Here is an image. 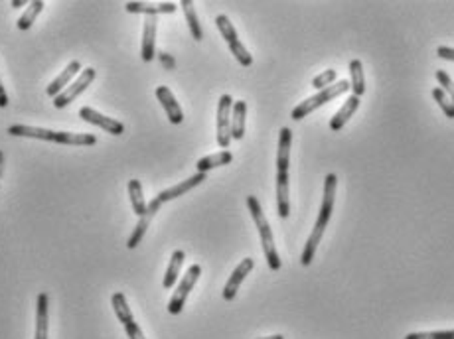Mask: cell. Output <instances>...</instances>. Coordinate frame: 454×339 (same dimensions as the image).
Segmentation results:
<instances>
[{"label": "cell", "mask_w": 454, "mask_h": 339, "mask_svg": "<svg viewBox=\"0 0 454 339\" xmlns=\"http://www.w3.org/2000/svg\"><path fill=\"white\" fill-rule=\"evenodd\" d=\"M336 184H338V177L336 174H328L324 180V195H322V205H320V213H318L316 223H314V229L310 233L308 241L304 244L303 257H301V264L308 267L312 262V258L316 255L318 243L322 241V235L328 227L332 219V211H334V200H336Z\"/></svg>", "instance_id": "cell-1"}, {"label": "cell", "mask_w": 454, "mask_h": 339, "mask_svg": "<svg viewBox=\"0 0 454 339\" xmlns=\"http://www.w3.org/2000/svg\"><path fill=\"white\" fill-rule=\"evenodd\" d=\"M247 207L251 211V217L257 225V231H259V237H261V244H263V253H265V258H267V264L271 271H278L281 269V258H278V253H276L275 241H273V231L269 227V221L263 213V207L259 204V200L255 195H247Z\"/></svg>", "instance_id": "cell-2"}, {"label": "cell", "mask_w": 454, "mask_h": 339, "mask_svg": "<svg viewBox=\"0 0 454 339\" xmlns=\"http://www.w3.org/2000/svg\"><path fill=\"white\" fill-rule=\"evenodd\" d=\"M350 89V83L346 81V79H342V81H336L334 85H330V87H326V89H322V91H318L316 95L308 97L306 101H303L301 105H296L294 109H292V119L294 121H301V119H304V117H308L312 110L320 109L322 105H326L328 101H332V99H336V97L344 95L346 91Z\"/></svg>", "instance_id": "cell-3"}, {"label": "cell", "mask_w": 454, "mask_h": 339, "mask_svg": "<svg viewBox=\"0 0 454 339\" xmlns=\"http://www.w3.org/2000/svg\"><path fill=\"white\" fill-rule=\"evenodd\" d=\"M216 26H218V30L221 32L223 40L227 41V46H229L231 54L235 55V59H237L243 68H249V66L253 64V57H251V54L247 52V48L237 38V32H235L234 24L229 22V18L220 14V16L216 18Z\"/></svg>", "instance_id": "cell-4"}, {"label": "cell", "mask_w": 454, "mask_h": 339, "mask_svg": "<svg viewBox=\"0 0 454 339\" xmlns=\"http://www.w3.org/2000/svg\"><path fill=\"white\" fill-rule=\"evenodd\" d=\"M200 274H202V267H200V264H192V267L186 271L182 282H180L178 288L174 290V296L168 302V312L172 313V316H178V313L184 310V304H186V300H188V294H190V290H192L196 282H198Z\"/></svg>", "instance_id": "cell-5"}, {"label": "cell", "mask_w": 454, "mask_h": 339, "mask_svg": "<svg viewBox=\"0 0 454 339\" xmlns=\"http://www.w3.org/2000/svg\"><path fill=\"white\" fill-rule=\"evenodd\" d=\"M97 71L93 68H85L82 69V73L77 75V79L69 85L68 89H64L59 95L55 97L54 99V107L55 109H64V107H68L69 103H73L77 97L82 95L83 91L93 83V79H95Z\"/></svg>", "instance_id": "cell-6"}, {"label": "cell", "mask_w": 454, "mask_h": 339, "mask_svg": "<svg viewBox=\"0 0 454 339\" xmlns=\"http://www.w3.org/2000/svg\"><path fill=\"white\" fill-rule=\"evenodd\" d=\"M231 109H234L231 95H221L220 103H218V144H220V148H227L231 142Z\"/></svg>", "instance_id": "cell-7"}, {"label": "cell", "mask_w": 454, "mask_h": 339, "mask_svg": "<svg viewBox=\"0 0 454 339\" xmlns=\"http://www.w3.org/2000/svg\"><path fill=\"white\" fill-rule=\"evenodd\" d=\"M79 117L83 121L89 122V124H95L99 128H103L105 133H109L113 136H119L124 133V124L117 119H111V117H105L101 115L99 110L91 109V107H82L79 109Z\"/></svg>", "instance_id": "cell-8"}, {"label": "cell", "mask_w": 454, "mask_h": 339, "mask_svg": "<svg viewBox=\"0 0 454 339\" xmlns=\"http://www.w3.org/2000/svg\"><path fill=\"white\" fill-rule=\"evenodd\" d=\"M253 267H255V260H253V258H243V260L237 264V269H235L234 274L229 276L227 284L223 288V300L231 302V300L237 296L239 286H241V282L245 280V276H247L249 272L253 271Z\"/></svg>", "instance_id": "cell-9"}, {"label": "cell", "mask_w": 454, "mask_h": 339, "mask_svg": "<svg viewBox=\"0 0 454 339\" xmlns=\"http://www.w3.org/2000/svg\"><path fill=\"white\" fill-rule=\"evenodd\" d=\"M82 73V64L77 61V59H73V61H69L68 68L64 69L57 77H55L54 81L50 83L48 87H46V95L52 97V99H55V97L59 95L64 89H68L69 85H71V79L75 77V75H79Z\"/></svg>", "instance_id": "cell-10"}, {"label": "cell", "mask_w": 454, "mask_h": 339, "mask_svg": "<svg viewBox=\"0 0 454 339\" xmlns=\"http://www.w3.org/2000/svg\"><path fill=\"white\" fill-rule=\"evenodd\" d=\"M162 207V204L154 197L151 204L146 205V213L142 215V217L138 219L137 227H135V231H133V235L129 237V243H126V246L129 249H137L138 243L142 241V237H144V233H146V229H149V225H151V221L154 219V215L158 213V209Z\"/></svg>", "instance_id": "cell-11"}, {"label": "cell", "mask_w": 454, "mask_h": 339, "mask_svg": "<svg viewBox=\"0 0 454 339\" xmlns=\"http://www.w3.org/2000/svg\"><path fill=\"white\" fill-rule=\"evenodd\" d=\"M156 99L160 101L162 109H164L166 115H168V121L172 122V124H180V122L184 121L182 107H180L176 97L172 95V91H170L168 87H164V85L156 87Z\"/></svg>", "instance_id": "cell-12"}, {"label": "cell", "mask_w": 454, "mask_h": 339, "mask_svg": "<svg viewBox=\"0 0 454 339\" xmlns=\"http://www.w3.org/2000/svg\"><path fill=\"white\" fill-rule=\"evenodd\" d=\"M156 16H146L144 20V30H142V48H140V57L142 61H152L156 54Z\"/></svg>", "instance_id": "cell-13"}, {"label": "cell", "mask_w": 454, "mask_h": 339, "mask_svg": "<svg viewBox=\"0 0 454 339\" xmlns=\"http://www.w3.org/2000/svg\"><path fill=\"white\" fill-rule=\"evenodd\" d=\"M206 180V174H196V176L188 177V180H184V182H180L176 186H172V188H168V190H162L158 195H156V200L160 202V204H166V202H172V200H176L180 195H184V193H188L190 190H193L196 186H200L202 182Z\"/></svg>", "instance_id": "cell-14"}, {"label": "cell", "mask_w": 454, "mask_h": 339, "mask_svg": "<svg viewBox=\"0 0 454 339\" xmlns=\"http://www.w3.org/2000/svg\"><path fill=\"white\" fill-rule=\"evenodd\" d=\"M126 12L131 14H146V16H158V14L176 12L174 2H162V4H149V2H126L124 4Z\"/></svg>", "instance_id": "cell-15"}, {"label": "cell", "mask_w": 454, "mask_h": 339, "mask_svg": "<svg viewBox=\"0 0 454 339\" xmlns=\"http://www.w3.org/2000/svg\"><path fill=\"white\" fill-rule=\"evenodd\" d=\"M290 140H292L290 128L283 126L281 135H278V150H276V174H287L289 172Z\"/></svg>", "instance_id": "cell-16"}, {"label": "cell", "mask_w": 454, "mask_h": 339, "mask_svg": "<svg viewBox=\"0 0 454 339\" xmlns=\"http://www.w3.org/2000/svg\"><path fill=\"white\" fill-rule=\"evenodd\" d=\"M48 306H50L48 294L40 292L38 300H36V339H48V331H50Z\"/></svg>", "instance_id": "cell-17"}, {"label": "cell", "mask_w": 454, "mask_h": 339, "mask_svg": "<svg viewBox=\"0 0 454 339\" xmlns=\"http://www.w3.org/2000/svg\"><path fill=\"white\" fill-rule=\"evenodd\" d=\"M6 133L10 136H24V138H36V140H46V142H54L55 138V130L26 126V124H12V126H8Z\"/></svg>", "instance_id": "cell-18"}, {"label": "cell", "mask_w": 454, "mask_h": 339, "mask_svg": "<svg viewBox=\"0 0 454 339\" xmlns=\"http://www.w3.org/2000/svg\"><path fill=\"white\" fill-rule=\"evenodd\" d=\"M276 209H278V217H289V172L287 174H276Z\"/></svg>", "instance_id": "cell-19"}, {"label": "cell", "mask_w": 454, "mask_h": 339, "mask_svg": "<svg viewBox=\"0 0 454 339\" xmlns=\"http://www.w3.org/2000/svg\"><path fill=\"white\" fill-rule=\"evenodd\" d=\"M358 107H359V97H356V95L348 97V101H346L344 105H342V109L338 110V113L332 117V121H330L332 130H334V133L342 130L346 122L350 121V119H352V115L358 110Z\"/></svg>", "instance_id": "cell-20"}, {"label": "cell", "mask_w": 454, "mask_h": 339, "mask_svg": "<svg viewBox=\"0 0 454 339\" xmlns=\"http://www.w3.org/2000/svg\"><path fill=\"white\" fill-rule=\"evenodd\" d=\"M245 117H247V103L235 101L231 109V138L241 140L245 136Z\"/></svg>", "instance_id": "cell-21"}, {"label": "cell", "mask_w": 454, "mask_h": 339, "mask_svg": "<svg viewBox=\"0 0 454 339\" xmlns=\"http://www.w3.org/2000/svg\"><path fill=\"white\" fill-rule=\"evenodd\" d=\"M234 162V154L229 150H221L218 154H211V156H206V158H200L196 168L200 174H207L209 170L214 168H220V166H227V164Z\"/></svg>", "instance_id": "cell-22"}, {"label": "cell", "mask_w": 454, "mask_h": 339, "mask_svg": "<svg viewBox=\"0 0 454 339\" xmlns=\"http://www.w3.org/2000/svg\"><path fill=\"white\" fill-rule=\"evenodd\" d=\"M97 142L95 135H79V133H62L55 130L54 144H69V146H93Z\"/></svg>", "instance_id": "cell-23"}, {"label": "cell", "mask_w": 454, "mask_h": 339, "mask_svg": "<svg viewBox=\"0 0 454 339\" xmlns=\"http://www.w3.org/2000/svg\"><path fill=\"white\" fill-rule=\"evenodd\" d=\"M184 258H186L184 251H174V253H172L170 264H168V269H166L164 280H162V286H164L166 290L176 284V280H178V274H180V269H182V264H184Z\"/></svg>", "instance_id": "cell-24"}, {"label": "cell", "mask_w": 454, "mask_h": 339, "mask_svg": "<svg viewBox=\"0 0 454 339\" xmlns=\"http://www.w3.org/2000/svg\"><path fill=\"white\" fill-rule=\"evenodd\" d=\"M129 195H131V204H133V211L138 219L146 213V202H144V195H142V184L138 180H131L129 182Z\"/></svg>", "instance_id": "cell-25"}, {"label": "cell", "mask_w": 454, "mask_h": 339, "mask_svg": "<svg viewBox=\"0 0 454 339\" xmlns=\"http://www.w3.org/2000/svg\"><path fill=\"white\" fill-rule=\"evenodd\" d=\"M350 77H352L350 89L354 91V95H363L366 93V77H363V66H361L359 59H352V64H350Z\"/></svg>", "instance_id": "cell-26"}, {"label": "cell", "mask_w": 454, "mask_h": 339, "mask_svg": "<svg viewBox=\"0 0 454 339\" xmlns=\"http://www.w3.org/2000/svg\"><path fill=\"white\" fill-rule=\"evenodd\" d=\"M182 10L186 14V20H188V26H190V32H192L193 40H202L204 38V32H202V26H200V20H198V14H196V8H193L192 0H182L180 2Z\"/></svg>", "instance_id": "cell-27"}, {"label": "cell", "mask_w": 454, "mask_h": 339, "mask_svg": "<svg viewBox=\"0 0 454 339\" xmlns=\"http://www.w3.org/2000/svg\"><path fill=\"white\" fill-rule=\"evenodd\" d=\"M111 304H113V310H115L119 322H121L123 326L135 320V316L131 312V308H129V304H126V298H124L123 292H115L113 298H111Z\"/></svg>", "instance_id": "cell-28"}, {"label": "cell", "mask_w": 454, "mask_h": 339, "mask_svg": "<svg viewBox=\"0 0 454 339\" xmlns=\"http://www.w3.org/2000/svg\"><path fill=\"white\" fill-rule=\"evenodd\" d=\"M44 2L41 0H34V2H30L26 6V12L20 16V20H18V28L20 30H30L32 24L36 22V18H38V14L44 10Z\"/></svg>", "instance_id": "cell-29"}, {"label": "cell", "mask_w": 454, "mask_h": 339, "mask_svg": "<svg viewBox=\"0 0 454 339\" xmlns=\"http://www.w3.org/2000/svg\"><path fill=\"white\" fill-rule=\"evenodd\" d=\"M433 99L439 103V107L444 110V115L448 117V119H454V103L448 99V95L442 91L441 87H437V89H433Z\"/></svg>", "instance_id": "cell-30"}, {"label": "cell", "mask_w": 454, "mask_h": 339, "mask_svg": "<svg viewBox=\"0 0 454 339\" xmlns=\"http://www.w3.org/2000/svg\"><path fill=\"white\" fill-rule=\"evenodd\" d=\"M334 83H336V71H334V69H326L324 73H320V75H316V77L312 79V87L318 89V91H322V89L330 87Z\"/></svg>", "instance_id": "cell-31"}, {"label": "cell", "mask_w": 454, "mask_h": 339, "mask_svg": "<svg viewBox=\"0 0 454 339\" xmlns=\"http://www.w3.org/2000/svg\"><path fill=\"white\" fill-rule=\"evenodd\" d=\"M405 339H454V329L448 331H423V333H409Z\"/></svg>", "instance_id": "cell-32"}, {"label": "cell", "mask_w": 454, "mask_h": 339, "mask_svg": "<svg viewBox=\"0 0 454 339\" xmlns=\"http://www.w3.org/2000/svg\"><path fill=\"white\" fill-rule=\"evenodd\" d=\"M437 81L441 83V89L448 95V99L454 103V81L451 79V75L446 73V71H442V69H439L437 71Z\"/></svg>", "instance_id": "cell-33"}, {"label": "cell", "mask_w": 454, "mask_h": 339, "mask_svg": "<svg viewBox=\"0 0 454 339\" xmlns=\"http://www.w3.org/2000/svg\"><path fill=\"white\" fill-rule=\"evenodd\" d=\"M124 331H126V336L129 339H146L144 338V333H142V329L138 326L137 322L133 320V322H129V324H124Z\"/></svg>", "instance_id": "cell-34"}, {"label": "cell", "mask_w": 454, "mask_h": 339, "mask_svg": "<svg viewBox=\"0 0 454 339\" xmlns=\"http://www.w3.org/2000/svg\"><path fill=\"white\" fill-rule=\"evenodd\" d=\"M437 55L442 57V59H448V61H454V48H448V46H441L437 50Z\"/></svg>", "instance_id": "cell-35"}, {"label": "cell", "mask_w": 454, "mask_h": 339, "mask_svg": "<svg viewBox=\"0 0 454 339\" xmlns=\"http://www.w3.org/2000/svg\"><path fill=\"white\" fill-rule=\"evenodd\" d=\"M4 107H8V93H6L2 81H0V109H4Z\"/></svg>", "instance_id": "cell-36"}, {"label": "cell", "mask_w": 454, "mask_h": 339, "mask_svg": "<svg viewBox=\"0 0 454 339\" xmlns=\"http://www.w3.org/2000/svg\"><path fill=\"white\" fill-rule=\"evenodd\" d=\"M10 6H14V8H20V6H26V2H24V0H12V2H10Z\"/></svg>", "instance_id": "cell-37"}, {"label": "cell", "mask_w": 454, "mask_h": 339, "mask_svg": "<svg viewBox=\"0 0 454 339\" xmlns=\"http://www.w3.org/2000/svg\"><path fill=\"white\" fill-rule=\"evenodd\" d=\"M2 172H4V152L0 150V180H2Z\"/></svg>", "instance_id": "cell-38"}, {"label": "cell", "mask_w": 454, "mask_h": 339, "mask_svg": "<svg viewBox=\"0 0 454 339\" xmlns=\"http://www.w3.org/2000/svg\"><path fill=\"white\" fill-rule=\"evenodd\" d=\"M259 339H285L283 336H271V338H259Z\"/></svg>", "instance_id": "cell-39"}]
</instances>
